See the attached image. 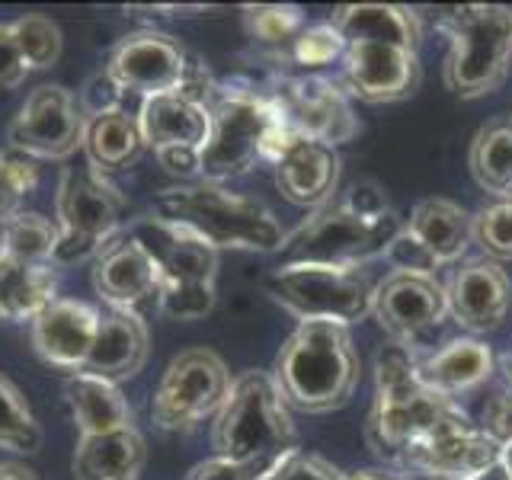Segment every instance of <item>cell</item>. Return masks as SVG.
Here are the masks:
<instances>
[{
	"label": "cell",
	"mask_w": 512,
	"mask_h": 480,
	"mask_svg": "<svg viewBox=\"0 0 512 480\" xmlns=\"http://www.w3.org/2000/svg\"><path fill=\"white\" fill-rule=\"evenodd\" d=\"M266 474L260 468H250V464L231 461L224 455H215L208 461H199L196 468L186 474V480H263Z\"/></svg>",
	"instance_id": "7bdbcfd3"
},
{
	"label": "cell",
	"mask_w": 512,
	"mask_h": 480,
	"mask_svg": "<svg viewBox=\"0 0 512 480\" xmlns=\"http://www.w3.org/2000/svg\"><path fill=\"white\" fill-rule=\"evenodd\" d=\"M266 96L304 138L324 144H346L359 135L349 93L340 80L324 74H279L263 84Z\"/></svg>",
	"instance_id": "9a60e30c"
},
{
	"label": "cell",
	"mask_w": 512,
	"mask_h": 480,
	"mask_svg": "<svg viewBox=\"0 0 512 480\" xmlns=\"http://www.w3.org/2000/svg\"><path fill=\"white\" fill-rule=\"evenodd\" d=\"M96 327H100V308L77 298H55L32 320V346L48 365L77 375L84 372Z\"/></svg>",
	"instance_id": "ffe728a7"
},
{
	"label": "cell",
	"mask_w": 512,
	"mask_h": 480,
	"mask_svg": "<svg viewBox=\"0 0 512 480\" xmlns=\"http://www.w3.org/2000/svg\"><path fill=\"white\" fill-rule=\"evenodd\" d=\"M362 378V356L352 330L333 320H301L282 343L272 381L288 407L333 413L346 407Z\"/></svg>",
	"instance_id": "3957f363"
},
{
	"label": "cell",
	"mask_w": 512,
	"mask_h": 480,
	"mask_svg": "<svg viewBox=\"0 0 512 480\" xmlns=\"http://www.w3.org/2000/svg\"><path fill=\"white\" fill-rule=\"evenodd\" d=\"M500 368H503V384H509V388H512V352H506Z\"/></svg>",
	"instance_id": "c3c4849f"
},
{
	"label": "cell",
	"mask_w": 512,
	"mask_h": 480,
	"mask_svg": "<svg viewBox=\"0 0 512 480\" xmlns=\"http://www.w3.org/2000/svg\"><path fill=\"white\" fill-rule=\"evenodd\" d=\"M343 55H346V39L340 36V29L333 26V20L304 26L301 36L288 45V58H292L298 68H304V74L330 68V64L343 61Z\"/></svg>",
	"instance_id": "e575fe53"
},
{
	"label": "cell",
	"mask_w": 512,
	"mask_h": 480,
	"mask_svg": "<svg viewBox=\"0 0 512 480\" xmlns=\"http://www.w3.org/2000/svg\"><path fill=\"white\" fill-rule=\"evenodd\" d=\"M157 308L170 320H199L215 308V285H160Z\"/></svg>",
	"instance_id": "74e56055"
},
{
	"label": "cell",
	"mask_w": 512,
	"mask_h": 480,
	"mask_svg": "<svg viewBox=\"0 0 512 480\" xmlns=\"http://www.w3.org/2000/svg\"><path fill=\"white\" fill-rule=\"evenodd\" d=\"M455 400L429 391L416 375V352L388 343L375 356V404L368 413V445L394 468L400 452L452 410Z\"/></svg>",
	"instance_id": "52a82bcc"
},
{
	"label": "cell",
	"mask_w": 512,
	"mask_h": 480,
	"mask_svg": "<svg viewBox=\"0 0 512 480\" xmlns=\"http://www.w3.org/2000/svg\"><path fill=\"white\" fill-rule=\"evenodd\" d=\"M138 128L148 148H202L208 138V106L186 93H160L144 96L138 109Z\"/></svg>",
	"instance_id": "d4e9b609"
},
{
	"label": "cell",
	"mask_w": 512,
	"mask_h": 480,
	"mask_svg": "<svg viewBox=\"0 0 512 480\" xmlns=\"http://www.w3.org/2000/svg\"><path fill=\"white\" fill-rule=\"evenodd\" d=\"M468 480H509V474H506V468H503V461H500V464H493V468H487V471H480L477 477H468Z\"/></svg>",
	"instance_id": "7dc6e473"
},
{
	"label": "cell",
	"mask_w": 512,
	"mask_h": 480,
	"mask_svg": "<svg viewBox=\"0 0 512 480\" xmlns=\"http://www.w3.org/2000/svg\"><path fill=\"white\" fill-rule=\"evenodd\" d=\"M192 61L196 58L164 32H135L109 55L106 74L122 87V93H138L144 100V96L183 90Z\"/></svg>",
	"instance_id": "e0dca14e"
},
{
	"label": "cell",
	"mask_w": 512,
	"mask_h": 480,
	"mask_svg": "<svg viewBox=\"0 0 512 480\" xmlns=\"http://www.w3.org/2000/svg\"><path fill=\"white\" fill-rule=\"evenodd\" d=\"M263 480H346V474L324 455L295 448V452H288Z\"/></svg>",
	"instance_id": "f35d334b"
},
{
	"label": "cell",
	"mask_w": 512,
	"mask_h": 480,
	"mask_svg": "<svg viewBox=\"0 0 512 480\" xmlns=\"http://www.w3.org/2000/svg\"><path fill=\"white\" fill-rule=\"evenodd\" d=\"M42 445V426L29 410L20 388L0 372V448L16 455H32Z\"/></svg>",
	"instance_id": "1f68e13d"
},
{
	"label": "cell",
	"mask_w": 512,
	"mask_h": 480,
	"mask_svg": "<svg viewBox=\"0 0 512 480\" xmlns=\"http://www.w3.org/2000/svg\"><path fill=\"white\" fill-rule=\"evenodd\" d=\"M372 314L381 330L391 336V343L407 346L420 356L448 320L445 282H439L432 272L391 269L375 285Z\"/></svg>",
	"instance_id": "5bb4252c"
},
{
	"label": "cell",
	"mask_w": 512,
	"mask_h": 480,
	"mask_svg": "<svg viewBox=\"0 0 512 480\" xmlns=\"http://www.w3.org/2000/svg\"><path fill=\"white\" fill-rule=\"evenodd\" d=\"M122 87L112 80L106 71L90 77L84 90H80L77 103H80V112H84L87 119H96V116H106V112H119L122 109Z\"/></svg>",
	"instance_id": "60d3db41"
},
{
	"label": "cell",
	"mask_w": 512,
	"mask_h": 480,
	"mask_svg": "<svg viewBox=\"0 0 512 480\" xmlns=\"http://www.w3.org/2000/svg\"><path fill=\"white\" fill-rule=\"evenodd\" d=\"M333 26L346 39L343 80L362 103H397L423 80L420 13L400 4H346L333 10Z\"/></svg>",
	"instance_id": "6da1fadb"
},
{
	"label": "cell",
	"mask_w": 512,
	"mask_h": 480,
	"mask_svg": "<svg viewBox=\"0 0 512 480\" xmlns=\"http://www.w3.org/2000/svg\"><path fill=\"white\" fill-rule=\"evenodd\" d=\"M500 461H503L500 448L480 432V426L468 413L458 404H452V410L436 426H429L420 439H413L400 452L394 468L400 474H413L426 480H468Z\"/></svg>",
	"instance_id": "7c38bea8"
},
{
	"label": "cell",
	"mask_w": 512,
	"mask_h": 480,
	"mask_svg": "<svg viewBox=\"0 0 512 480\" xmlns=\"http://www.w3.org/2000/svg\"><path fill=\"white\" fill-rule=\"evenodd\" d=\"M0 480H39V477L16 461H0Z\"/></svg>",
	"instance_id": "bcb514c9"
},
{
	"label": "cell",
	"mask_w": 512,
	"mask_h": 480,
	"mask_svg": "<svg viewBox=\"0 0 512 480\" xmlns=\"http://www.w3.org/2000/svg\"><path fill=\"white\" fill-rule=\"evenodd\" d=\"M58 298L55 266L20 263L0 253V320H36Z\"/></svg>",
	"instance_id": "83f0119b"
},
{
	"label": "cell",
	"mask_w": 512,
	"mask_h": 480,
	"mask_svg": "<svg viewBox=\"0 0 512 480\" xmlns=\"http://www.w3.org/2000/svg\"><path fill=\"white\" fill-rule=\"evenodd\" d=\"M29 68L13 36V23H0V90H13L26 80Z\"/></svg>",
	"instance_id": "b9f144b4"
},
{
	"label": "cell",
	"mask_w": 512,
	"mask_h": 480,
	"mask_svg": "<svg viewBox=\"0 0 512 480\" xmlns=\"http://www.w3.org/2000/svg\"><path fill=\"white\" fill-rule=\"evenodd\" d=\"M58 247V224H52L45 215L36 212H16L4 221L0 231V253L13 256L20 263L48 266Z\"/></svg>",
	"instance_id": "4dcf8cb0"
},
{
	"label": "cell",
	"mask_w": 512,
	"mask_h": 480,
	"mask_svg": "<svg viewBox=\"0 0 512 480\" xmlns=\"http://www.w3.org/2000/svg\"><path fill=\"white\" fill-rule=\"evenodd\" d=\"M474 244L490 260H512V199H496L474 215Z\"/></svg>",
	"instance_id": "8d00e7d4"
},
{
	"label": "cell",
	"mask_w": 512,
	"mask_h": 480,
	"mask_svg": "<svg viewBox=\"0 0 512 480\" xmlns=\"http://www.w3.org/2000/svg\"><path fill=\"white\" fill-rule=\"evenodd\" d=\"M503 468H506V474H509V480H512V445L503 448Z\"/></svg>",
	"instance_id": "681fc988"
},
{
	"label": "cell",
	"mask_w": 512,
	"mask_h": 480,
	"mask_svg": "<svg viewBox=\"0 0 512 480\" xmlns=\"http://www.w3.org/2000/svg\"><path fill=\"white\" fill-rule=\"evenodd\" d=\"M375 285L359 266L279 263L266 276L269 298L301 320H333L352 327L365 320L375 304Z\"/></svg>",
	"instance_id": "9c48e42d"
},
{
	"label": "cell",
	"mask_w": 512,
	"mask_h": 480,
	"mask_svg": "<svg viewBox=\"0 0 512 480\" xmlns=\"http://www.w3.org/2000/svg\"><path fill=\"white\" fill-rule=\"evenodd\" d=\"M404 231L384 189L375 180L352 183L343 199L327 202L285 234L282 263H324V266H362L388 256L397 234Z\"/></svg>",
	"instance_id": "7a4b0ae2"
},
{
	"label": "cell",
	"mask_w": 512,
	"mask_h": 480,
	"mask_svg": "<svg viewBox=\"0 0 512 480\" xmlns=\"http://www.w3.org/2000/svg\"><path fill=\"white\" fill-rule=\"evenodd\" d=\"M445 32V87L461 100H477L503 84L512 68V10L500 4H468L436 10Z\"/></svg>",
	"instance_id": "8992f818"
},
{
	"label": "cell",
	"mask_w": 512,
	"mask_h": 480,
	"mask_svg": "<svg viewBox=\"0 0 512 480\" xmlns=\"http://www.w3.org/2000/svg\"><path fill=\"white\" fill-rule=\"evenodd\" d=\"M87 116L80 112L77 96L61 84L36 87L7 128L13 151L32 160H64L84 148Z\"/></svg>",
	"instance_id": "2e32d148"
},
{
	"label": "cell",
	"mask_w": 512,
	"mask_h": 480,
	"mask_svg": "<svg viewBox=\"0 0 512 480\" xmlns=\"http://www.w3.org/2000/svg\"><path fill=\"white\" fill-rule=\"evenodd\" d=\"M93 288L109 308L135 311L160 292V269L135 234H122L93 260Z\"/></svg>",
	"instance_id": "d6986e66"
},
{
	"label": "cell",
	"mask_w": 512,
	"mask_h": 480,
	"mask_svg": "<svg viewBox=\"0 0 512 480\" xmlns=\"http://www.w3.org/2000/svg\"><path fill=\"white\" fill-rule=\"evenodd\" d=\"M346 480H410L400 471H384V468H362V471H349Z\"/></svg>",
	"instance_id": "f6af8a7d"
},
{
	"label": "cell",
	"mask_w": 512,
	"mask_h": 480,
	"mask_svg": "<svg viewBox=\"0 0 512 480\" xmlns=\"http://www.w3.org/2000/svg\"><path fill=\"white\" fill-rule=\"evenodd\" d=\"M13 36L29 71L52 68L61 58V29L58 23L48 20V16H39V13L20 16V20H13Z\"/></svg>",
	"instance_id": "836d02e7"
},
{
	"label": "cell",
	"mask_w": 512,
	"mask_h": 480,
	"mask_svg": "<svg viewBox=\"0 0 512 480\" xmlns=\"http://www.w3.org/2000/svg\"><path fill=\"white\" fill-rule=\"evenodd\" d=\"M231 372L212 349H186L160 378L151 397V420L164 432H189L218 416L231 394Z\"/></svg>",
	"instance_id": "8fae6325"
},
{
	"label": "cell",
	"mask_w": 512,
	"mask_h": 480,
	"mask_svg": "<svg viewBox=\"0 0 512 480\" xmlns=\"http://www.w3.org/2000/svg\"><path fill=\"white\" fill-rule=\"evenodd\" d=\"M58 247L52 266L96 260L112 240L122 237V196L93 167H68L58 180Z\"/></svg>",
	"instance_id": "30bf717a"
},
{
	"label": "cell",
	"mask_w": 512,
	"mask_h": 480,
	"mask_svg": "<svg viewBox=\"0 0 512 480\" xmlns=\"http://www.w3.org/2000/svg\"><path fill=\"white\" fill-rule=\"evenodd\" d=\"M39 183L36 160L20 151H0V224L20 212V199L29 196Z\"/></svg>",
	"instance_id": "d590c367"
},
{
	"label": "cell",
	"mask_w": 512,
	"mask_h": 480,
	"mask_svg": "<svg viewBox=\"0 0 512 480\" xmlns=\"http://www.w3.org/2000/svg\"><path fill=\"white\" fill-rule=\"evenodd\" d=\"M64 397H68L80 436H103V432L132 426V407L122 397L119 384L112 381L77 372L64 384Z\"/></svg>",
	"instance_id": "4316f807"
},
{
	"label": "cell",
	"mask_w": 512,
	"mask_h": 480,
	"mask_svg": "<svg viewBox=\"0 0 512 480\" xmlns=\"http://www.w3.org/2000/svg\"><path fill=\"white\" fill-rule=\"evenodd\" d=\"M471 173L480 189L496 199H512V116L490 119L471 141Z\"/></svg>",
	"instance_id": "f546056e"
},
{
	"label": "cell",
	"mask_w": 512,
	"mask_h": 480,
	"mask_svg": "<svg viewBox=\"0 0 512 480\" xmlns=\"http://www.w3.org/2000/svg\"><path fill=\"white\" fill-rule=\"evenodd\" d=\"M208 138L199 148V164L205 183H231L263 160V141L276 106L256 80H218L208 100Z\"/></svg>",
	"instance_id": "ba28073f"
},
{
	"label": "cell",
	"mask_w": 512,
	"mask_h": 480,
	"mask_svg": "<svg viewBox=\"0 0 512 480\" xmlns=\"http://www.w3.org/2000/svg\"><path fill=\"white\" fill-rule=\"evenodd\" d=\"M128 234H135L151 250L160 269V285H215L218 250L192 231L148 218Z\"/></svg>",
	"instance_id": "44dd1931"
},
{
	"label": "cell",
	"mask_w": 512,
	"mask_h": 480,
	"mask_svg": "<svg viewBox=\"0 0 512 480\" xmlns=\"http://www.w3.org/2000/svg\"><path fill=\"white\" fill-rule=\"evenodd\" d=\"M154 154H157V164L170 176H180V180H189V183H196L202 176L199 148H160Z\"/></svg>",
	"instance_id": "ee69618b"
},
{
	"label": "cell",
	"mask_w": 512,
	"mask_h": 480,
	"mask_svg": "<svg viewBox=\"0 0 512 480\" xmlns=\"http://www.w3.org/2000/svg\"><path fill=\"white\" fill-rule=\"evenodd\" d=\"M493 372L496 356L480 336H455L445 346L416 356V375L429 391H436L445 400H455L487 384Z\"/></svg>",
	"instance_id": "7402d4cb"
},
{
	"label": "cell",
	"mask_w": 512,
	"mask_h": 480,
	"mask_svg": "<svg viewBox=\"0 0 512 480\" xmlns=\"http://www.w3.org/2000/svg\"><path fill=\"white\" fill-rule=\"evenodd\" d=\"M448 317L471 336L493 333L503 327L512 308V279L503 263L490 256H471L452 266L445 282Z\"/></svg>",
	"instance_id": "ac0fdd59"
},
{
	"label": "cell",
	"mask_w": 512,
	"mask_h": 480,
	"mask_svg": "<svg viewBox=\"0 0 512 480\" xmlns=\"http://www.w3.org/2000/svg\"><path fill=\"white\" fill-rule=\"evenodd\" d=\"M215 455L250 464L269 474L298 448V436L276 381L266 372H244L234 378L231 394L212 426Z\"/></svg>",
	"instance_id": "5b68a950"
},
{
	"label": "cell",
	"mask_w": 512,
	"mask_h": 480,
	"mask_svg": "<svg viewBox=\"0 0 512 480\" xmlns=\"http://www.w3.org/2000/svg\"><path fill=\"white\" fill-rule=\"evenodd\" d=\"M148 327L135 311H100L93 349L84 362V375L119 384L135 378L141 365L148 362Z\"/></svg>",
	"instance_id": "cb8c5ba5"
},
{
	"label": "cell",
	"mask_w": 512,
	"mask_h": 480,
	"mask_svg": "<svg viewBox=\"0 0 512 480\" xmlns=\"http://www.w3.org/2000/svg\"><path fill=\"white\" fill-rule=\"evenodd\" d=\"M151 218L186 228L215 250L279 253L285 244L282 224L260 199L205 180L164 189L151 202Z\"/></svg>",
	"instance_id": "277c9868"
},
{
	"label": "cell",
	"mask_w": 512,
	"mask_h": 480,
	"mask_svg": "<svg viewBox=\"0 0 512 480\" xmlns=\"http://www.w3.org/2000/svg\"><path fill=\"white\" fill-rule=\"evenodd\" d=\"M144 461L148 442L135 426H125L103 436H80L71 468L77 480H135Z\"/></svg>",
	"instance_id": "484cf974"
},
{
	"label": "cell",
	"mask_w": 512,
	"mask_h": 480,
	"mask_svg": "<svg viewBox=\"0 0 512 480\" xmlns=\"http://www.w3.org/2000/svg\"><path fill=\"white\" fill-rule=\"evenodd\" d=\"M272 170H276V186L288 202L317 212L333 199V189L340 183V154L333 144L301 138Z\"/></svg>",
	"instance_id": "603a6c76"
},
{
	"label": "cell",
	"mask_w": 512,
	"mask_h": 480,
	"mask_svg": "<svg viewBox=\"0 0 512 480\" xmlns=\"http://www.w3.org/2000/svg\"><path fill=\"white\" fill-rule=\"evenodd\" d=\"M474 423L500 452L512 445V388L509 384H500V388L484 400V407H480V416Z\"/></svg>",
	"instance_id": "ab89813d"
},
{
	"label": "cell",
	"mask_w": 512,
	"mask_h": 480,
	"mask_svg": "<svg viewBox=\"0 0 512 480\" xmlns=\"http://www.w3.org/2000/svg\"><path fill=\"white\" fill-rule=\"evenodd\" d=\"M84 151L96 173H119L132 167L138 154L144 151V138L138 119L128 116L125 109L106 112V116L87 119V135H84Z\"/></svg>",
	"instance_id": "f1b7e54d"
},
{
	"label": "cell",
	"mask_w": 512,
	"mask_h": 480,
	"mask_svg": "<svg viewBox=\"0 0 512 480\" xmlns=\"http://www.w3.org/2000/svg\"><path fill=\"white\" fill-rule=\"evenodd\" d=\"M244 23L253 42L263 45H276L282 52H288L301 29L308 26L304 23L301 7H288V4H263V7H247L244 10Z\"/></svg>",
	"instance_id": "d6a6232c"
},
{
	"label": "cell",
	"mask_w": 512,
	"mask_h": 480,
	"mask_svg": "<svg viewBox=\"0 0 512 480\" xmlns=\"http://www.w3.org/2000/svg\"><path fill=\"white\" fill-rule=\"evenodd\" d=\"M474 244V215L452 199H423L413 205L404 231L388 250L394 269L432 272L458 266Z\"/></svg>",
	"instance_id": "4fadbf2b"
}]
</instances>
